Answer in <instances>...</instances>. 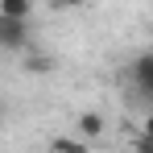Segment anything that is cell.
<instances>
[{
  "label": "cell",
  "instance_id": "6da1fadb",
  "mask_svg": "<svg viewBox=\"0 0 153 153\" xmlns=\"http://www.w3.org/2000/svg\"><path fill=\"white\" fill-rule=\"evenodd\" d=\"M124 83H128V103L153 108V50H141V54L128 58Z\"/></svg>",
  "mask_w": 153,
  "mask_h": 153
},
{
  "label": "cell",
  "instance_id": "7a4b0ae2",
  "mask_svg": "<svg viewBox=\"0 0 153 153\" xmlns=\"http://www.w3.org/2000/svg\"><path fill=\"white\" fill-rule=\"evenodd\" d=\"M33 21H13V17H0V46L8 54L17 50H29V42H33Z\"/></svg>",
  "mask_w": 153,
  "mask_h": 153
},
{
  "label": "cell",
  "instance_id": "3957f363",
  "mask_svg": "<svg viewBox=\"0 0 153 153\" xmlns=\"http://www.w3.org/2000/svg\"><path fill=\"white\" fill-rule=\"evenodd\" d=\"M75 137H83L87 145H95V141L103 137V116L100 112H79L75 116Z\"/></svg>",
  "mask_w": 153,
  "mask_h": 153
},
{
  "label": "cell",
  "instance_id": "277c9868",
  "mask_svg": "<svg viewBox=\"0 0 153 153\" xmlns=\"http://www.w3.org/2000/svg\"><path fill=\"white\" fill-rule=\"evenodd\" d=\"M50 153H91V145L83 137H75V132H62V137L50 141Z\"/></svg>",
  "mask_w": 153,
  "mask_h": 153
},
{
  "label": "cell",
  "instance_id": "5b68a950",
  "mask_svg": "<svg viewBox=\"0 0 153 153\" xmlns=\"http://www.w3.org/2000/svg\"><path fill=\"white\" fill-rule=\"evenodd\" d=\"M0 17H13V21H33V0H0Z\"/></svg>",
  "mask_w": 153,
  "mask_h": 153
},
{
  "label": "cell",
  "instance_id": "8992f818",
  "mask_svg": "<svg viewBox=\"0 0 153 153\" xmlns=\"http://www.w3.org/2000/svg\"><path fill=\"white\" fill-rule=\"evenodd\" d=\"M25 71H29V75H50V71H54V58H46V54L33 50V54L25 58Z\"/></svg>",
  "mask_w": 153,
  "mask_h": 153
},
{
  "label": "cell",
  "instance_id": "52a82bcc",
  "mask_svg": "<svg viewBox=\"0 0 153 153\" xmlns=\"http://www.w3.org/2000/svg\"><path fill=\"white\" fill-rule=\"evenodd\" d=\"M132 153H153V141H149V137H141V132H137V137H132Z\"/></svg>",
  "mask_w": 153,
  "mask_h": 153
},
{
  "label": "cell",
  "instance_id": "ba28073f",
  "mask_svg": "<svg viewBox=\"0 0 153 153\" xmlns=\"http://www.w3.org/2000/svg\"><path fill=\"white\" fill-rule=\"evenodd\" d=\"M54 8H83V4H91V0H50Z\"/></svg>",
  "mask_w": 153,
  "mask_h": 153
},
{
  "label": "cell",
  "instance_id": "9c48e42d",
  "mask_svg": "<svg viewBox=\"0 0 153 153\" xmlns=\"http://www.w3.org/2000/svg\"><path fill=\"white\" fill-rule=\"evenodd\" d=\"M141 137H149V141H153V112L145 116V124H141Z\"/></svg>",
  "mask_w": 153,
  "mask_h": 153
}]
</instances>
